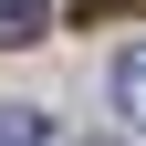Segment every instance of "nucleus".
I'll list each match as a JSON object with an SVG mask.
<instances>
[{
	"label": "nucleus",
	"instance_id": "obj_3",
	"mask_svg": "<svg viewBox=\"0 0 146 146\" xmlns=\"http://www.w3.org/2000/svg\"><path fill=\"white\" fill-rule=\"evenodd\" d=\"M42 136H52L42 104H0V146H42Z\"/></svg>",
	"mask_w": 146,
	"mask_h": 146
},
{
	"label": "nucleus",
	"instance_id": "obj_4",
	"mask_svg": "<svg viewBox=\"0 0 146 146\" xmlns=\"http://www.w3.org/2000/svg\"><path fill=\"white\" fill-rule=\"evenodd\" d=\"M84 146H115V136H84Z\"/></svg>",
	"mask_w": 146,
	"mask_h": 146
},
{
	"label": "nucleus",
	"instance_id": "obj_1",
	"mask_svg": "<svg viewBox=\"0 0 146 146\" xmlns=\"http://www.w3.org/2000/svg\"><path fill=\"white\" fill-rule=\"evenodd\" d=\"M115 104H125V125L146 136V42H136V52L115 63Z\"/></svg>",
	"mask_w": 146,
	"mask_h": 146
},
{
	"label": "nucleus",
	"instance_id": "obj_2",
	"mask_svg": "<svg viewBox=\"0 0 146 146\" xmlns=\"http://www.w3.org/2000/svg\"><path fill=\"white\" fill-rule=\"evenodd\" d=\"M52 31V0H0V42H42Z\"/></svg>",
	"mask_w": 146,
	"mask_h": 146
}]
</instances>
